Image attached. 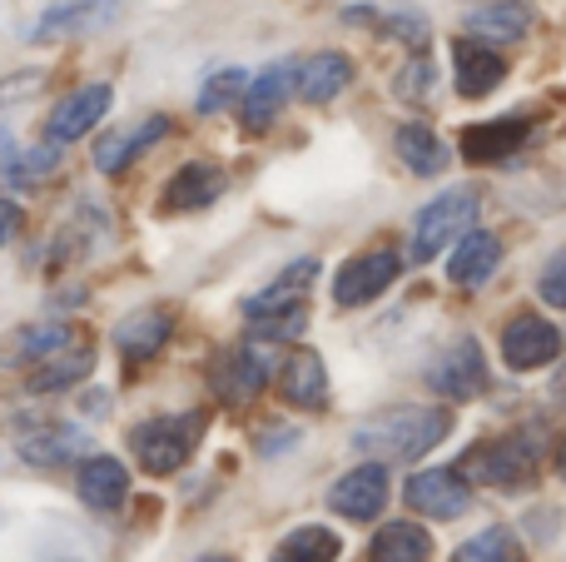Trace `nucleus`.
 I'll return each mask as SVG.
<instances>
[{"mask_svg":"<svg viewBox=\"0 0 566 562\" xmlns=\"http://www.w3.org/2000/svg\"><path fill=\"white\" fill-rule=\"evenodd\" d=\"M448 434H452L448 408H392V414H378L353 428V448L388 458V464H412L428 448H438Z\"/></svg>","mask_w":566,"mask_h":562,"instance_id":"1","label":"nucleus"},{"mask_svg":"<svg viewBox=\"0 0 566 562\" xmlns=\"http://www.w3.org/2000/svg\"><path fill=\"white\" fill-rule=\"evenodd\" d=\"M199 428H205V418H199V414L149 418V424H139L135 434H129V448H135V458H139V468H145V473L169 478V473H179V468L189 464Z\"/></svg>","mask_w":566,"mask_h":562,"instance_id":"2","label":"nucleus"},{"mask_svg":"<svg viewBox=\"0 0 566 562\" xmlns=\"http://www.w3.org/2000/svg\"><path fill=\"white\" fill-rule=\"evenodd\" d=\"M472 219H478V195H472V189H448V195H438L418 215V225H412V259L428 264V259H438L448 244H462V239L472 235Z\"/></svg>","mask_w":566,"mask_h":562,"instance_id":"3","label":"nucleus"},{"mask_svg":"<svg viewBox=\"0 0 566 562\" xmlns=\"http://www.w3.org/2000/svg\"><path fill=\"white\" fill-rule=\"evenodd\" d=\"M462 473L482 478L492 488H522L532 473H537V444L527 438H502V444H488L478 454H468Z\"/></svg>","mask_w":566,"mask_h":562,"instance_id":"4","label":"nucleus"},{"mask_svg":"<svg viewBox=\"0 0 566 562\" xmlns=\"http://www.w3.org/2000/svg\"><path fill=\"white\" fill-rule=\"evenodd\" d=\"M398 269H402V259L392 254V249H368V254L348 259V264L338 269V279H333V299H338L343 309L373 304V299L398 279Z\"/></svg>","mask_w":566,"mask_h":562,"instance_id":"5","label":"nucleus"},{"mask_svg":"<svg viewBox=\"0 0 566 562\" xmlns=\"http://www.w3.org/2000/svg\"><path fill=\"white\" fill-rule=\"evenodd\" d=\"M109 100H115V95H109V85H99V80H90V85H75L55 110H50V119H45L50 145H70V139L90 135V129H95L99 119L109 115Z\"/></svg>","mask_w":566,"mask_h":562,"instance_id":"6","label":"nucleus"},{"mask_svg":"<svg viewBox=\"0 0 566 562\" xmlns=\"http://www.w3.org/2000/svg\"><path fill=\"white\" fill-rule=\"evenodd\" d=\"M382 503H388V468L382 464L353 468L328 488V508L338 518H353V523H373L382 513Z\"/></svg>","mask_w":566,"mask_h":562,"instance_id":"7","label":"nucleus"},{"mask_svg":"<svg viewBox=\"0 0 566 562\" xmlns=\"http://www.w3.org/2000/svg\"><path fill=\"white\" fill-rule=\"evenodd\" d=\"M402 498H408V508L422 518H458V513H468L472 488H468V478L452 473V468H428V473L408 478Z\"/></svg>","mask_w":566,"mask_h":562,"instance_id":"8","label":"nucleus"},{"mask_svg":"<svg viewBox=\"0 0 566 562\" xmlns=\"http://www.w3.org/2000/svg\"><path fill=\"white\" fill-rule=\"evenodd\" d=\"M165 135H169V115H149V119H139V125H115L109 135L95 139V155L90 159H95L99 175H119V169H129L149 145H159Z\"/></svg>","mask_w":566,"mask_h":562,"instance_id":"9","label":"nucleus"},{"mask_svg":"<svg viewBox=\"0 0 566 562\" xmlns=\"http://www.w3.org/2000/svg\"><path fill=\"white\" fill-rule=\"evenodd\" d=\"M557 354H562V334H557V324H547V319H537V314L512 319L507 334H502V358H507V364L517 368V374L547 368Z\"/></svg>","mask_w":566,"mask_h":562,"instance_id":"10","label":"nucleus"},{"mask_svg":"<svg viewBox=\"0 0 566 562\" xmlns=\"http://www.w3.org/2000/svg\"><path fill=\"white\" fill-rule=\"evenodd\" d=\"M428 384L438 388L442 398H452V404H458V398H478L482 388H488V364H482L478 339H458V344L432 364Z\"/></svg>","mask_w":566,"mask_h":562,"instance_id":"11","label":"nucleus"},{"mask_svg":"<svg viewBox=\"0 0 566 562\" xmlns=\"http://www.w3.org/2000/svg\"><path fill=\"white\" fill-rule=\"evenodd\" d=\"M80 448H85V434L65 418H35V424L20 434V458L35 468H60V464H75Z\"/></svg>","mask_w":566,"mask_h":562,"instance_id":"12","label":"nucleus"},{"mask_svg":"<svg viewBox=\"0 0 566 562\" xmlns=\"http://www.w3.org/2000/svg\"><path fill=\"white\" fill-rule=\"evenodd\" d=\"M293 85H298V70L283 60V65H269L259 80H249V90H244V129L249 135H259V129H269L279 119V110H283V100L293 95Z\"/></svg>","mask_w":566,"mask_h":562,"instance_id":"13","label":"nucleus"},{"mask_svg":"<svg viewBox=\"0 0 566 562\" xmlns=\"http://www.w3.org/2000/svg\"><path fill=\"white\" fill-rule=\"evenodd\" d=\"M224 185H229V175L214 165V159H189V165H179L175 179L165 185V209H175V215L205 209L224 195Z\"/></svg>","mask_w":566,"mask_h":562,"instance_id":"14","label":"nucleus"},{"mask_svg":"<svg viewBox=\"0 0 566 562\" xmlns=\"http://www.w3.org/2000/svg\"><path fill=\"white\" fill-rule=\"evenodd\" d=\"M169 334H175V314L169 309H135L129 319L115 324V348L129 364H145V358H155L169 344Z\"/></svg>","mask_w":566,"mask_h":562,"instance_id":"15","label":"nucleus"},{"mask_svg":"<svg viewBox=\"0 0 566 562\" xmlns=\"http://www.w3.org/2000/svg\"><path fill=\"white\" fill-rule=\"evenodd\" d=\"M527 139V125L522 119H482V125H468L462 129V159L472 165H502L512 159Z\"/></svg>","mask_w":566,"mask_h":562,"instance_id":"16","label":"nucleus"},{"mask_svg":"<svg viewBox=\"0 0 566 562\" xmlns=\"http://www.w3.org/2000/svg\"><path fill=\"white\" fill-rule=\"evenodd\" d=\"M452 75H458V90L468 100L488 95V90L502 85V75H507V65H502L497 50L478 45V40H452Z\"/></svg>","mask_w":566,"mask_h":562,"instance_id":"17","label":"nucleus"},{"mask_svg":"<svg viewBox=\"0 0 566 562\" xmlns=\"http://www.w3.org/2000/svg\"><path fill=\"white\" fill-rule=\"evenodd\" d=\"M75 488H80V498H85L90 508L109 513V508H119L129 498V473H125V464H119V458L95 454V458H85V464H80Z\"/></svg>","mask_w":566,"mask_h":562,"instance_id":"18","label":"nucleus"},{"mask_svg":"<svg viewBox=\"0 0 566 562\" xmlns=\"http://www.w3.org/2000/svg\"><path fill=\"white\" fill-rule=\"evenodd\" d=\"M269 348L264 344H244L234 348V354L219 364V394L229 398V404H249V398L259 394V388L269 384Z\"/></svg>","mask_w":566,"mask_h":562,"instance_id":"19","label":"nucleus"},{"mask_svg":"<svg viewBox=\"0 0 566 562\" xmlns=\"http://www.w3.org/2000/svg\"><path fill=\"white\" fill-rule=\"evenodd\" d=\"M502 264V239L497 235H482L472 229L458 249H452V264H448V279L458 289H482L492 279V269Z\"/></svg>","mask_w":566,"mask_h":562,"instance_id":"20","label":"nucleus"},{"mask_svg":"<svg viewBox=\"0 0 566 562\" xmlns=\"http://www.w3.org/2000/svg\"><path fill=\"white\" fill-rule=\"evenodd\" d=\"M348 85H353V60L338 55V50H323V55L298 65V95L308 100V105H328V100H338Z\"/></svg>","mask_w":566,"mask_h":562,"instance_id":"21","label":"nucleus"},{"mask_svg":"<svg viewBox=\"0 0 566 562\" xmlns=\"http://www.w3.org/2000/svg\"><path fill=\"white\" fill-rule=\"evenodd\" d=\"M279 394L293 408H323L328 404V368L318 354H293L279 374Z\"/></svg>","mask_w":566,"mask_h":562,"instance_id":"22","label":"nucleus"},{"mask_svg":"<svg viewBox=\"0 0 566 562\" xmlns=\"http://www.w3.org/2000/svg\"><path fill=\"white\" fill-rule=\"evenodd\" d=\"M318 279V259H298V264H289L274 284L264 289V294H254L244 304L249 319H264V314H279V309H298L303 294H308V284Z\"/></svg>","mask_w":566,"mask_h":562,"instance_id":"23","label":"nucleus"},{"mask_svg":"<svg viewBox=\"0 0 566 562\" xmlns=\"http://www.w3.org/2000/svg\"><path fill=\"white\" fill-rule=\"evenodd\" d=\"M527 25H532V10L522 6V0H492V6L468 10V30L472 35H488L492 45H512V40H522Z\"/></svg>","mask_w":566,"mask_h":562,"instance_id":"24","label":"nucleus"},{"mask_svg":"<svg viewBox=\"0 0 566 562\" xmlns=\"http://www.w3.org/2000/svg\"><path fill=\"white\" fill-rule=\"evenodd\" d=\"M109 15L105 0H60V6H50L45 15L35 20V30L30 35L35 40H60V35H80V30L99 25V20Z\"/></svg>","mask_w":566,"mask_h":562,"instance_id":"25","label":"nucleus"},{"mask_svg":"<svg viewBox=\"0 0 566 562\" xmlns=\"http://www.w3.org/2000/svg\"><path fill=\"white\" fill-rule=\"evenodd\" d=\"M432 538L418 523H388L368 548V562H428Z\"/></svg>","mask_w":566,"mask_h":562,"instance_id":"26","label":"nucleus"},{"mask_svg":"<svg viewBox=\"0 0 566 562\" xmlns=\"http://www.w3.org/2000/svg\"><path fill=\"white\" fill-rule=\"evenodd\" d=\"M392 145H398V159L412 169V175H438V169L448 165V145H442L428 125H418V119H412V125H402Z\"/></svg>","mask_w":566,"mask_h":562,"instance_id":"27","label":"nucleus"},{"mask_svg":"<svg viewBox=\"0 0 566 562\" xmlns=\"http://www.w3.org/2000/svg\"><path fill=\"white\" fill-rule=\"evenodd\" d=\"M65 348H75V329L70 324H25L10 339V354L20 364H45V358L65 354Z\"/></svg>","mask_w":566,"mask_h":562,"instance_id":"28","label":"nucleus"},{"mask_svg":"<svg viewBox=\"0 0 566 562\" xmlns=\"http://www.w3.org/2000/svg\"><path fill=\"white\" fill-rule=\"evenodd\" d=\"M90 348H65V354L45 358V364H35V374H30V394H55V388H75L80 378H90Z\"/></svg>","mask_w":566,"mask_h":562,"instance_id":"29","label":"nucleus"},{"mask_svg":"<svg viewBox=\"0 0 566 562\" xmlns=\"http://www.w3.org/2000/svg\"><path fill=\"white\" fill-rule=\"evenodd\" d=\"M343 543L333 528H293L274 548V562H338Z\"/></svg>","mask_w":566,"mask_h":562,"instance_id":"30","label":"nucleus"},{"mask_svg":"<svg viewBox=\"0 0 566 562\" xmlns=\"http://www.w3.org/2000/svg\"><path fill=\"white\" fill-rule=\"evenodd\" d=\"M60 165V149L55 145H40V149H10L6 159H0V179H10V185H30V179H50Z\"/></svg>","mask_w":566,"mask_h":562,"instance_id":"31","label":"nucleus"},{"mask_svg":"<svg viewBox=\"0 0 566 562\" xmlns=\"http://www.w3.org/2000/svg\"><path fill=\"white\" fill-rule=\"evenodd\" d=\"M244 90H249V75L244 70H214V75L205 80V90H199V115H219V110H229L234 100H244Z\"/></svg>","mask_w":566,"mask_h":562,"instance_id":"32","label":"nucleus"},{"mask_svg":"<svg viewBox=\"0 0 566 562\" xmlns=\"http://www.w3.org/2000/svg\"><path fill=\"white\" fill-rule=\"evenodd\" d=\"M452 562H522V548L512 543L507 528H488V533H478L472 543H462Z\"/></svg>","mask_w":566,"mask_h":562,"instance_id":"33","label":"nucleus"},{"mask_svg":"<svg viewBox=\"0 0 566 562\" xmlns=\"http://www.w3.org/2000/svg\"><path fill=\"white\" fill-rule=\"evenodd\" d=\"M348 20H373L388 35H398L402 45H428V20L412 15V10H398V15H368V10H348Z\"/></svg>","mask_w":566,"mask_h":562,"instance_id":"34","label":"nucleus"},{"mask_svg":"<svg viewBox=\"0 0 566 562\" xmlns=\"http://www.w3.org/2000/svg\"><path fill=\"white\" fill-rule=\"evenodd\" d=\"M303 324H308V309L298 304V309H279V314L254 319V334L259 339H298Z\"/></svg>","mask_w":566,"mask_h":562,"instance_id":"35","label":"nucleus"},{"mask_svg":"<svg viewBox=\"0 0 566 562\" xmlns=\"http://www.w3.org/2000/svg\"><path fill=\"white\" fill-rule=\"evenodd\" d=\"M432 80H438V75H432L428 60H412V65L398 75V95L402 100H428L432 95Z\"/></svg>","mask_w":566,"mask_h":562,"instance_id":"36","label":"nucleus"},{"mask_svg":"<svg viewBox=\"0 0 566 562\" xmlns=\"http://www.w3.org/2000/svg\"><path fill=\"white\" fill-rule=\"evenodd\" d=\"M542 299H547L552 309H566V254H557L542 269Z\"/></svg>","mask_w":566,"mask_h":562,"instance_id":"37","label":"nucleus"},{"mask_svg":"<svg viewBox=\"0 0 566 562\" xmlns=\"http://www.w3.org/2000/svg\"><path fill=\"white\" fill-rule=\"evenodd\" d=\"M40 90V75H10V80H0V110H10V105H20L25 95H35Z\"/></svg>","mask_w":566,"mask_h":562,"instance_id":"38","label":"nucleus"},{"mask_svg":"<svg viewBox=\"0 0 566 562\" xmlns=\"http://www.w3.org/2000/svg\"><path fill=\"white\" fill-rule=\"evenodd\" d=\"M15 229H20V205L0 195V249L10 244V235H15Z\"/></svg>","mask_w":566,"mask_h":562,"instance_id":"39","label":"nucleus"},{"mask_svg":"<svg viewBox=\"0 0 566 562\" xmlns=\"http://www.w3.org/2000/svg\"><path fill=\"white\" fill-rule=\"evenodd\" d=\"M10 155V139H6V129H0V159H6Z\"/></svg>","mask_w":566,"mask_h":562,"instance_id":"40","label":"nucleus"},{"mask_svg":"<svg viewBox=\"0 0 566 562\" xmlns=\"http://www.w3.org/2000/svg\"><path fill=\"white\" fill-rule=\"evenodd\" d=\"M557 468H562V478H566V444H562V454H557Z\"/></svg>","mask_w":566,"mask_h":562,"instance_id":"41","label":"nucleus"},{"mask_svg":"<svg viewBox=\"0 0 566 562\" xmlns=\"http://www.w3.org/2000/svg\"><path fill=\"white\" fill-rule=\"evenodd\" d=\"M199 562H229V558H199Z\"/></svg>","mask_w":566,"mask_h":562,"instance_id":"42","label":"nucleus"}]
</instances>
